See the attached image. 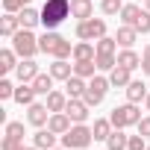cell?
<instances>
[{
  "label": "cell",
  "instance_id": "cell-1",
  "mask_svg": "<svg viewBox=\"0 0 150 150\" xmlns=\"http://www.w3.org/2000/svg\"><path fill=\"white\" fill-rule=\"evenodd\" d=\"M38 47H41V53H47V56H53V59H68V56H74V44H71L65 35H59L56 30H47V33L38 38Z\"/></svg>",
  "mask_w": 150,
  "mask_h": 150
},
{
  "label": "cell",
  "instance_id": "cell-2",
  "mask_svg": "<svg viewBox=\"0 0 150 150\" xmlns=\"http://www.w3.org/2000/svg\"><path fill=\"white\" fill-rule=\"evenodd\" d=\"M65 18H71V0H44V6H41L44 30H56Z\"/></svg>",
  "mask_w": 150,
  "mask_h": 150
},
{
  "label": "cell",
  "instance_id": "cell-3",
  "mask_svg": "<svg viewBox=\"0 0 150 150\" xmlns=\"http://www.w3.org/2000/svg\"><path fill=\"white\" fill-rule=\"evenodd\" d=\"M109 121H112V127L115 129H127V127H138V121H141V109H138V103H121V106H115L112 112H109Z\"/></svg>",
  "mask_w": 150,
  "mask_h": 150
},
{
  "label": "cell",
  "instance_id": "cell-4",
  "mask_svg": "<svg viewBox=\"0 0 150 150\" xmlns=\"http://www.w3.org/2000/svg\"><path fill=\"white\" fill-rule=\"evenodd\" d=\"M62 138V147H68V150H86L91 141H94V132H91V127H86V124H74L65 135H59Z\"/></svg>",
  "mask_w": 150,
  "mask_h": 150
},
{
  "label": "cell",
  "instance_id": "cell-5",
  "mask_svg": "<svg viewBox=\"0 0 150 150\" xmlns=\"http://www.w3.org/2000/svg\"><path fill=\"white\" fill-rule=\"evenodd\" d=\"M12 47H15V53L21 56V59H33L41 47H38V38H35V33L33 30H18L15 35H12Z\"/></svg>",
  "mask_w": 150,
  "mask_h": 150
},
{
  "label": "cell",
  "instance_id": "cell-6",
  "mask_svg": "<svg viewBox=\"0 0 150 150\" xmlns=\"http://www.w3.org/2000/svg\"><path fill=\"white\" fill-rule=\"evenodd\" d=\"M109 88H112L109 77H97V74H94V77L88 80V86H86V94H83V100H86L88 106H100Z\"/></svg>",
  "mask_w": 150,
  "mask_h": 150
},
{
  "label": "cell",
  "instance_id": "cell-7",
  "mask_svg": "<svg viewBox=\"0 0 150 150\" xmlns=\"http://www.w3.org/2000/svg\"><path fill=\"white\" fill-rule=\"evenodd\" d=\"M103 35H106V21H103V18L77 21V38H80V41H100Z\"/></svg>",
  "mask_w": 150,
  "mask_h": 150
},
{
  "label": "cell",
  "instance_id": "cell-8",
  "mask_svg": "<svg viewBox=\"0 0 150 150\" xmlns=\"http://www.w3.org/2000/svg\"><path fill=\"white\" fill-rule=\"evenodd\" d=\"M88 103L83 100V97H71L68 100V106H65V112H68V118L74 121V124H86L88 121Z\"/></svg>",
  "mask_w": 150,
  "mask_h": 150
},
{
  "label": "cell",
  "instance_id": "cell-9",
  "mask_svg": "<svg viewBox=\"0 0 150 150\" xmlns=\"http://www.w3.org/2000/svg\"><path fill=\"white\" fill-rule=\"evenodd\" d=\"M12 144H24V124H21V121H9V124H6V132H3V141H0V150H9Z\"/></svg>",
  "mask_w": 150,
  "mask_h": 150
},
{
  "label": "cell",
  "instance_id": "cell-10",
  "mask_svg": "<svg viewBox=\"0 0 150 150\" xmlns=\"http://www.w3.org/2000/svg\"><path fill=\"white\" fill-rule=\"evenodd\" d=\"M27 121H30L33 127H47V121H50L47 103H30V106H27Z\"/></svg>",
  "mask_w": 150,
  "mask_h": 150
},
{
  "label": "cell",
  "instance_id": "cell-11",
  "mask_svg": "<svg viewBox=\"0 0 150 150\" xmlns=\"http://www.w3.org/2000/svg\"><path fill=\"white\" fill-rule=\"evenodd\" d=\"M38 74H41V71H38V62H35V59H21V62H18V68H15L18 83H33Z\"/></svg>",
  "mask_w": 150,
  "mask_h": 150
},
{
  "label": "cell",
  "instance_id": "cell-12",
  "mask_svg": "<svg viewBox=\"0 0 150 150\" xmlns=\"http://www.w3.org/2000/svg\"><path fill=\"white\" fill-rule=\"evenodd\" d=\"M71 18L77 21L94 18V0H71Z\"/></svg>",
  "mask_w": 150,
  "mask_h": 150
},
{
  "label": "cell",
  "instance_id": "cell-13",
  "mask_svg": "<svg viewBox=\"0 0 150 150\" xmlns=\"http://www.w3.org/2000/svg\"><path fill=\"white\" fill-rule=\"evenodd\" d=\"M74 127V121L68 118V112H50V121H47V129H53L56 135H65L68 129Z\"/></svg>",
  "mask_w": 150,
  "mask_h": 150
},
{
  "label": "cell",
  "instance_id": "cell-14",
  "mask_svg": "<svg viewBox=\"0 0 150 150\" xmlns=\"http://www.w3.org/2000/svg\"><path fill=\"white\" fill-rule=\"evenodd\" d=\"M109 83H112V88H127V86L132 83V71L124 68V65H115V68L109 71Z\"/></svg>",
  "mask_w": 150,
  "mask_h": 150
},
{
  "label": "cell",
  "instance_id": "cell-15",
  "mask_svg": "<svg viewBox=\"0 0 150 150\" xmlns=\"http://www.w3.org/2000/svg\"><path fill=\"white\" fill-rule=\"evenodd\" d=\"M56 138H59V135H56L53 129H47V127H38V132L33 135V144H35L38 150H53V147H56Z\"/></svg>",
  "mask_w": 150,
  "mask_h": 150
},
{
  "label": "cell",
  "instance_id": "cell-16",
  "mask_svg": "<svg viewBox=\"0 0 150 150\" xmlns=\"http://www.w3.org/2000/svg\"><path fill=\"white\" fill-rule=\"evenodd\" d=\"M18 21H21V27H24V30H35V27L41 24V9L24 6V9L18 12Z\"/></svg>",
  "mask_w": 150,
  "mask_h": 150
},
{
  "label": "cell",
  "instance_id": "cell-17",
  "mask_svg": "<svg viewBox=\"0 0 150 150\" xmlns=\"http://www.w3.org/2000/svg\"><path fill=\"white\" fill-rule=\"evenodd\" d=\"M47 71H50L53 80H62V83L74 77V65H68V59H53V65H50Z\"/></svg>",
  "mask_w": 150,
  "mask_h": 150
},
{
  "label": "cell",
  "instance_id": "cell-18",
  "mask_svg": "<svg viewBox=\"0 0 150 150\" xmlns=\"http://www.w3.org/2000/svg\"><path fill=\"white\" fill-rule=\"evenodd\" d=\"M138 35H141V33H138L135 27H129V24H121V27H118V33H115V38H118V44H121V47H132V44L138 41Z\"/></svg>",
  "mask_w": 150,
  "mask_h": 150
},
{
  "label": "cell",
  "instance_id": "cell-19",
  "mask_svg": "<svg viewBox=\"0 0 150 150\" xmlns=\"http://www.w3.org/2000/svg\"><path fill=\"white\" fill-rule=\"evenodd\" d=\"M18 53H15V47H3L0 50V74H12L15 68H18Z\"/></svg>",
  "mask_w": 150,
  "mask_h": 150
},
{
  "label": "cell",
  "instance_id": "cell-20",
  "mask_svg": "<svg viewBox=\"0 0 150 150\" xmlns=\"http://www.w3.org/2000/svg\"><path fill=\"white\" fill-rule=\"evenodd\" d=\"M118 65L135 71V68H141V56H138L132 47H121V50H118Z\"/></svg>",
  "mask_w": 150,
  "mask_h": 150
},
{
  "label": "cell",
  "instance_id": "cell-21",
  "mask_svg": "<svg viewBox=\"0 0 150 150\" xmlns=\"http://www.w3.org/2000/svg\"><path fill=\"white\" fill-rule=\"evenodd\" d=\"M124 91H127V100H129V103H141V100L150 94V91H147V86H144L141 80H132V83H129Z\"/></svg>",
  "mask_w": 150,
  "mask_h": 150
},
{
  "label": "cell",
  "instance_id": "cell-22",
  "mask_svg": "<svg viewBox=\"0 0 150 150\" xmlns=\"http://www.w3.org/2000/svg\"><path fill=\"white\" fill-rule=\"evenodd\" d=\"M18 30H21V21H18V15L6 12L3 18H0V35H6V38H12V35H15Z\"/></svg>",
  "mask_w": 150,
  "mask_h": 150
},
{
  "label": "cell",
  "instance_id": "cell-23",
  "mask_svg": "<svg viewBox=\"0 0 150 150\" xmlns=\"http://www.w3.org/2000/svg\"><path fill=\"white\" fill-rule=\"evenodd\" d=\"M80 59H97L94 41H77L74 44V62H80Z\"/></svg>",
  "mask_w": 150,
  "mask_h": 150
},
{
  "label": "cell",
  "instance_id": "cell-24",
  "mask_svg": "<svg viewBox=\"0 0 150 150\" xmlns=\"http://www.w3.org/2000/svg\"><path fill=\"white\" fill-rule=\"evenodd\" d=\"M141 6L138 3H124V9H121V24H129V27H135L138 24V18H141Z\"/></svg>",
  "mask_w": 150,
  "mask_h": 150
},
{
  "label": "cell",
  "instance_id": "cell-25",
  "mask_svg": "<svg viewBox=\"0 0 150 150\" xmlns=\"http://www.w3.org/2000/svg\"><path fill=\"white\" fill-rule=\"evenodd\" d=\"M15 103H21V106H30V103H35V88L30 86V83H21L18 88H15V97H12Z\"/></svg>",
  "mask_w": 150,
  "mask_h": 150
},
{
  "label": "cell",
  "instance_id": "cell-26",
  "mask_svg": "<svg viewBox=\"0 0 150 150\" xmlns=\"http://www.w3.org/2000/svg\"><path fill=\"white\" fill-rule=\"evenodd\" d=\"M68 100H71L68 91H56V88H53V91L47 94V109H50V112H65Z\"/></svg>",
  "mask_w": 150,
  "mask_h": 150
},
{
  "label": "cell",
  "instance_id": "cell-27",
  "mask_svg": "<svg viewBox=\"0 0 150 150\" xmlns=\"http://www.w3.org/2000/svg\"><path fill=\"white\" fill-rule=\"evenodd\" d=\"M112 121L109 118H94V127H91V132H94V141H106L109 135H112Z\"/></svg>",
  "mask_w": 150,
  "mask_h": 150
},
{
  "label": "cell",
  "instance_id": "cell-28",
  "mask_svg": "<svg viewBox=\"0 0 150 150\" xmlns=\"http://www.w3.org/2000/svg\"><path fill=\"white\" fill-rule=\"evenodd\" d=\"M53 83H56V80L50 77V71H47V74H38V77H35L30 86L35 88V94H44V97H47V94L53 91Z\"/></svg>",
  "mask_w": 150,
  "mask_h": 150
},
{
  "label": "cell",
  "instance_id": "cell-29",
  "mask_svg": "<svg viewBox=\"0 0 150 150\" xmlns=\"http://www.w3.org/2000/svg\"><path fill=\"white\" fill-rule=\"evenodd\" d=\"M94 71H97V62H94V59H80V62H74V74L83 77V80H91Z\"/></svg>",
  "mask_w": 150,
  "mask_h": 150
},
{
  "label": "cell",
  "instance_id": "cell-30",
  "mask_svg": "<svg viewBox=\"0 0 150 150\" xmlns=\"http://www.w3.org/2000/svg\"><path fill=\"white\" fill-rule=\"evenodd\" d=\"M86 86H88V83H86L83 77H77V74H74L71 80H65V91H68V97H83V94H86Z\"/></svg>",
  "mask_w": 150,
  "mask_h": 150
},
{
  "label": "cell",
  "instance_id": "cell-31",
  "mask_svg": "<svg viewBox=\"0 0 150 150\" xmlns=\"http://www.w3.org/2000/svg\"><path fill=\"white\" fill-rule=\"evenodd\" d=\"M129 135H124V129H112V135L106 138V150H127Z\"/></svg>",
  "mask_w": 150,
  "mask_h": 150
},
{
  "label": "cell",
  "instance_id": "cell-32",
  "mask_svg": "<svg viewBox=\"0 0 150 150\" xmlns=\"http://www.w3.org/2000/svg\"><path fill=\"white\" fill-rule=\"evenodd\" d=\"M94 47H97V56H100V53H118V47H121V44H118V38H115V35H103L100 41H94Z\"/></svg>",
  "mask_w": 150,
  "mask_h": 150
},
{
  "label": "cell",
  "instance_id": "cell-33",
  "mask_svg": "<svg viewBox=\"0 0 150 150\" xmlns=\"http://www.w3.org/2000/svg\"><path fill=\"white\" fill-rule=\"evenodd\" d=\"M94 62H97V71H112L118 65V53H100Z\"/></svg>",
  "mask_w": 150,
  "mask_h": 150
},
{
  "label": "cell",
  "instance_id": "cell-34",
  "mask_svg": "<svg viewBox=\"0 0 150 150\" xmlns=\"http://www.w3.org/2000/svg\"><path fill=\"white\" fill-rule=\"evenodd\" d=\"M121 9H124L121 0H100V12L103 15H121Z\"/></svg>",
  "mask_w": 150,
  "mask_h": 150
},
{
  "label": "cell",
  "instance_id": "cell-35",
  "mask_svg": "<svg viewBox=\"0 0 150 150\" xmlns=\"http://www.w3.org/2000/svg\"><path fill=\"white\" fill-rule=\"evenodd\" d=\"M127 150H147V138L138 132V135H129V144H127Z\"/></svg>",
  "mask_w": 150,
  "mask_h": 150
},
{
  "label": "cell",
  "instance_id": "cell-36",
  "mask_svg": "<svg viewBox=\"0 0 150 150\" xmlns=\"http://www.w3.org/2000/svg\"><path fill=\"white\" fill-rule=\"evenodd\" d=\"M24 6H30L27 0H3V9H6V12H12V15H18Z\"/></svg>",
  "mask_w": 150,
  "mask_h": 150
},
{
  "label": "cell",
  "instance_id": "cell-37",
  "mask_svg": "<svg viewBox=\"0 0 150 150\" xmlns=\"http://www.w3.org/2000/svg\"><path fill=\"white\" fill-rule=\"evenodd\" d=\"M9 97H15V86L9 80H0V100H9Z\"/></svg>",
  "mask_w": 150,
  "mask_h": 150
},
{
  "label": "cell",
  "instance_id": "cell-38",
  "mask_svg": "<svg viewBox=\"0 0 150 150\" xmlns=\"http://www.w3.org/2000/svg\"><path fill=\"white\" fill-rule=\"evenodd\" d=\"M135 30H138V33H144V35L150 33V12H147V9L141 12V18H138V24H135Z\"/></svg>",
  "mask_w": 150,
  "mask_h": 150
},
{
  "label": "cell",
  "instance_id": "cell-39",
  "mask_svg": "<svg viewBox=\"0 0 150 150\" xmlns=\"http://www.w3.org/2000/svg\"><path fill=\"white\" fill-rule=\"evenodd\" d=\"M141 71L150 77V44H147V47H144V53H141Z\"/></svg>",
  "mask_w": 150,
  "mask_h": 150
},
{
  "label": "cell",
  "instance_id": "cell-40",
  "mask_svg": "<svg viewBox=\"0 0 150 150\" xmlns=\"http://www.w3.org/2000/svg\"><path fill=\"white\" fill-rule=\"evenodd\" d=\"M138 132H141L144 138H150V115H144V118L138 121Z\"/></svg>",
  "mask_w": 150,
  "mask_h": 150
},
{
  "label": "cell",
  "instance_id": "cell-41",
  "mask_svg": "<svg viewBox=\"0 0 150 150\" xmlns=\"http://www.w3.org/2000/svg\"><path fill=\"white\" fill-rule=\"evenodd\" d=\"M9 150H27V147H24V144H12Z\"/></svg>",
  "mask_w": 150,
  "mask_h": 150
},
{
  "label": "cell",
  "instance_id": "cell-42",
  "mask_svg": "<svg viewBox=\"0 0 150 150\" xmlns=\"http://www.w3.org/2000/svg\"><path fill=\"white\" fill-rule=\"evenodd\" d=\"M144 109H147V112H150V94H147V97H144Z\"/></svg>",
  "mask_w": 150,
  "mask_h": 150
},
{
  "label": "cell",
  "instance_id": "cell-43",
  "mask_svg": "<svg viewBox=\"0 0 150 150\" xmlns=\"http://www.w3.org/2000/svg\"><path fill=\"white\" fill-rule=\"evenodd\" d=\"M144 9H147V12H150V0H144Z\"/></svg>",
  "mask_w": 150,
  "mask_h": 150
},
{
  "label": "cell",
  "instance_id": "cell-44",
  "mask_svg": "<svg viewBox=\"0 0 150 150\" xmlns=\"http://www.w3.org/2000/svg\"><path fill=\"white\" fill-rule=\"evenodd\" d=\"M27 150H38V147H35V144H33V147H27Z\"/></svg>",
  "mask_w": 150,
  "mask_h": 150
},
{
  "label": "cell",
  "instance_id": "cell-45",
  "mask_svg": "<svg viewBox=\"0 0 150 150\" xmlns=\"http://www.w3.org/2000/svg\"><path fill=\"white\" fill-rule=\"evenodd\" d=\"M53 150H68V147H53Z\"/></svg>",
  "mask_w": 150,
  "mask_h": 150
},
{
  "label": "cell",
  "instance_id": "cell-46",
  "mask_svg": "<svg viewBox=\"0 0 150 150\" xmlns=\"http://www.w3.org/2000/svg\"><path fill=\"white\" fill-rule=\"evenodd\" d=\"M147 150H150V147H147Z\"/></svg>",
  "mask_w": 150,
  "mask_h": 150
}]
</instances>
